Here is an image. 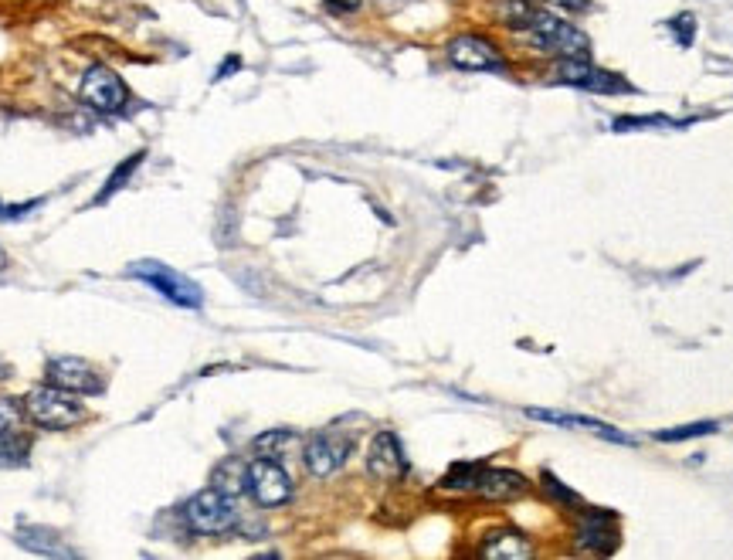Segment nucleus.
<instances>
[{
  "label": "nucleus",
  "instance_id": "nucleus-1",
  "mask_svg": "<svg viewBox=\"0 0 733 560\" xmlns=\"http://www.w3.org/2000/svg\"><path fill=\"white\" fill-rule=\"evenodd\" d=\"M523 38L533 51L550 55V58H588L591 55L588 34L577 28V24L564 21V17H557V14H547V11H540L533 17V24L523 31Z\"/></svg>",
  "mask_w": 733,
  "mask_h": 560
},
{
  "label": "nucleus",
  "instance_id": "nucleus-2",
  "mask_svg": "<svg viewBox=\"0 0 733 560\" xmlns=\"http://www.w3.org/2000/svg\"><path fill=\"white\" fill-rule=\"evenodd\" d=\"M184 516L187 530L201 533V537H221V533L238 530V506L231 496H224L221 489H204V493L191 496L184 503Z\"/></svg>",
  "mask_w": 733,
  "mask_h": 560
},
{
  "label": "nucleus",
  "instance_id": "nucleus-3",
  "mask_svg": "<svg viewBox=\"0 0 733 560\" xmlns=\"http://www.w3.org/2000/svg\"><path fill=\"white\" fill-rule=\"evenodd\" d=\"M79 394L62 391L55 384L34 387V391L24 398V415H28L38 428H48V432H65L72 428L75 421H82V404L75 401Z\"/></svg>",
  "mask_w": 733,
  "mask_h": 560
},
{
  "label": "nucleus",
  "instance_id": "nucleus-4",
  "mask_svg": "<svg viewBox=\"0 0 733 560\" xmlns=\"http://www.w3.org/2000/svg\"><path fill=\"white\" fill-rule=\"evenodd\" d=\"M129 275L133 279L146 282L153 292H160L167 303L174 306H184V309H197L204 303V292L197 286L194 279H187L184 272L170 269L167 262H153V258H143V262H133L129 265Z\"/></svg>",
  "mask_w": 733,
  "mask_h": 560
},
{
  "label": "nucleus",
  "instance_id": "nucleus-5",
  "mask_svg": "<svg viewBox=\"0 0 733 560\" xmlns=\"http://www.w3.org/2000/svg\"><path fill=\"white\" fill-rule=\"evenodd\" d=\"M79 99L89 109H96L99 116H119L129 106V85L123 82V75L109 65H89L79 82Z\"/></svg>",
  "mask_w": 733,
  "mask_h": 560
},
{
  "label": "nucleus",
  "instance_id": "nucleus-6",
  "mask_svg": "<svg viewBox=\"0 0 733 560\" xmlns=\"http://www.w3.org/2000/svg\"><path fill=\"white\" fill-rule=\"evenodd\" d=\"M448 62L459 72H506V58L493 38L486 34H455L445 48Z\"/></svg>",
  "mask_w": 733,
  "mask_h": 560
},
{
  "label": "nucleus",
  "instance_id": "nucleus-7",
  "mask_svg": "<svg viewBox=\"0 0 733 560\" xmlns=\"http://www.w3.org/2000/svg\"><path fill=\"white\" fill-rule=\"evenodd\" d=\"M554 82L574 85V89H588V92H601V96H618V92H632V85H628L622 75L605 72V68H594L588 58H557Z\"/></svg>",
  "mask_w": 733,
  "mask_h": 560
},
{
  "label": "nucleus",
  "instance_id": "nucleus-8",
  "mask_svg": "<svg viewBox=\"0 0 733 560\" xmlns=\"http://www.w3.org/2000/svg\"><path fill=\"white\" fill-rule=\"evenodd\" d=\"M248 493H252L258 506H269V510L272 506H286L292 499V479L279 459L258 455V459L248 462Z\"/></svg>",
  "mask_w": 733,
  "mask_h": 560
},
{
  "label": "nucleus",
  "instance_id": "nucleus-9",
  "mask_svg": "<svg viewBox=\"0 0 733 560\" xmlns=\"http://www.w3.org/2000/svg\"><path fill=\"white\" fill-rule=\"evenodd\" d=\"M353 452V438L350 435H340V432H319L306 442L303 448V462L309 469V476L316 479H326L333 476L336 469H343Z\"/></svg>",
  "mask_w": 733,
  "mask_h": 560
},
{
  "label": "nucleus",
  "instance_id": "nucleus-10",
  "mask_svg": "<svg viewBox=\"0 0 733 560\" xmlns=\"http://www.w3.org/2000/svg\"><path fill=\"white\" fill-rule=\"evenodd\" d=\"M45 377H48V384L62 387V391L79 394V398L102 394V387H106L99 370L92 367L89 360H82V357H55V360H48Z\"/></svg>",
  "mask_w": 733,
  "mask_h": 560
},
{
  "label": "nucleus",
  "instance_id": "nucleus-11",
  "mask_svg": "<svg viewBox=\"0 0 733 560\" xmlns=\"http://www.w3.org/2000/svg\"><path fill=\"white\" fill-rule=\"evenodd\" d=\"M577 544L594 554L618 550V516L608 510H584L577 516Z\"/></svg>",
  "mask_w": 733,
  "mask_h": 560
},
{
  "label": "nucleus",
  "instance_id": "nucleus-12",
  "mask_svg": "<svg viewBox=\"0 0 733 560\" xmlns=\"http://www.w3.org/2000/svg\"><path fill=\"white\" fill-rule=\"evenodd\" d=\"M367 469L374 479L394 482L408 476V459H404V448L394 432H377L374 442L367 448Z\"/></svg>",
  "mask_w": 733,
  "mask_h": 560
},
{
  "label": "nucleus",
  "instance_id": "nucleus-13",
  "mask_svg": "<svg viewBox=\"0 0 733 560\" xmlns=\"http://www.w3.org/2000/svg\"><path fill=\"white\" fill-rule=\"evenodd\" d=\"M476 493L482 499H493V503H506L526 493V479L513 469H482Z\"/></svg>",
  "mask_w": 733,
  "mask_h": 560
},
{
  "label": "nucleus",
  "instance_id": "nucleus-14",
  "mask_svg": "<svg viewBox=\"0 0 733 560\" xmlns=\"http://www.w3.org/2000/svg\"><path fill=\"white\" fill-rule=\"evenodd\" d=\"M479 557H486V560H526V557H533V547L520 530H493L486 540H482Z\"/></svg>",
  "mask_w": 733,
  "mask_h": 560
},
{
  "label": "nucleus",
  "instance_id": "nucleus-15",
  "mask_svg": "<svg viewBox=\"0 0 733 560\" xmlns=\"http://www.w3.org/2000/svg\"><path fill=\"white\" fill-rule=\"evenodd\" d=\"M526 418H533V421H547V425H560V428H588V432L608 435V438H615V442H632V438L618 435L615 428L605 425V421H594V418H588V415H567V411L526 408Z\"/></svg>",
  "mask_w": 733,
  "mask_h": 560
},
{
  "label": "nucleus",
  "instance_id": "nucleus-16",
  "mask_svg": "<svg viewBox=\"0 0 733 560\" xmlns=\"http://www.w3.org/2000/svg\"><path fill=\"white\" fill-rule=\"evenodd\" d=\"M17 544L28 547L31 554H41V557H75V550L65 547L62 537L48 527H21L17 530Z\"/></svg>",
  "mask_w": 733,
  "mask_h": 560
},
{
  "label": "nucleus",
  "instance_id": "nucleus-17",
  "mask_svg": "<svg viewBox=\"0 0 733 560\" xmlns=\"http://www.w3.org/2000/svg\"><path fill=\"white\" fill-rule=\"evenodd\" d=\"M211 486L221 489L224 496L238 499L241 493H248V465L241 459H224L211 476Z\"/></svg>",
  "mask_w": 733,
  "mask_h": 560
},
{
  "label": "nucleus",
  "instance_id": "nucleus-18",
  "mask_svg": "<svg viewBox=\"0 0 733 560\" xmlns=\"http://www.w3.org/2000/svg\"><path fill=\"white\" fill-rule=\"evenodd\" d=\"M537 14H540V7L533 4V0H496L499 24H503V28H510V31H526Z\"/></svg>",
  "mask_w": 733,
  "mask_h": 560
},
{
  "label": "nucleus",
  "instance_id": "nucleus-19",
  "mask_svg": "<svg viewBox=\"0 0 733 560\" xmlns=\"http://www.w3.org/2000/svg\"><path fill=\"white\" fill-rule=\"evenodd\" d=\"M143 160H146V153H143V150H136L133 157H126L123 163H119V167H116V170H112V174H109L106 187H102V191H99L96 197H92V204H106L112 194H119V191H123V187L129 184V180H133V174H136V170L143 167Z\"/></svg>",
  "mask_w": 733,
  "mask_h": 560
},
{
  "label": "nucleus",
  "instance_id": "nucleus-20",
  "mask_svg": "<svg viewBox=\"0 0 733 560\" xmlns=\"http://www.w3.org/2000/svg\"><path fill=\"white\" fill-rule=\"evenodd\" d=\"M28 455H31L28 435H17L11 428L0 435V469H21V465H28Z\"/></svg>",
  "mask_w": 733,
  "mask_h": 560
},
{
  "label": "nucleus",
  "instance_id": "nucleus-21",
  "mask_svg": "<svg viewBox=\"0 0 733 560\" xmlns=\"http://www.w3.org/2000/svg\"><path fill=\"white\" fill-rule=\"evenodd\" d=\"M479 476H482L479 462H455L452 469L445 472L442 489H448V493H472V489L479 486Z\"/></svg>",
  "mask_w": 733,
  "mask_h": 560
},
{
  "label": "nucleus",
  "instance_id": "nucleus-22",
  "mask_svg": "<svg viewBox=\"0 0 733 560\" xmlns=\"http://www.w3.org/2000/svg\"><path fill=\"white\" fill-rule=\"evenodd\" d=\"M289 445H296V432H289V428H272L252 442L255 455H265V459H282Z\"/></svg>",
  "mask_w": 733,
  "mask_h": 560
},
{
  "label": "nucleus",
  "instance_id": "nucleus-23",
  "mask_svg": "<svg viewBox=\"0 0 733 560\" xmlns=\"http://www.w3.org/2000/svg\"><path fill=\"white\" fill-rule=\"evenodd\" d=\"M717 428H720L717 421H693V425H679V428H666V432H655V442H686V438L713 435Z\"/></svg>",
  "mask_w": 733,
  "mask_h": 560
},
{
  "label": "nucleus",
  "instance_id": "nucleus-24",
  "mask_svg": "<svg viewBox=\"0 0 733 560\" xmlns=\"http://www.w3.org/2000/svg\"><path fill=\"white\" fill-rule=\"evenodd\" d=\"M669 31H672V41H676L679 48H693V38H696V17L693 14H676L669 21Z\"/></svg>",
  "mask_w": 733,
  "mask_h": 560
},
{
  "label": "nucleus",
  "instance_id": "nucleus-25",
  "mask_svg": "<svg viewBox=\"0 0 733 560\" xmlns=\"http://www.w3.org/2000/svg\"><path fill=\"white\" fill-rule=\"evenodd\" d=\"M543 493H547V496H554L557 503H571V506H574V503H581L574 489H567L564 482H560L557 476H550V472H543Z\"/></svg>",
  "mask_w": 733,
  "mask_h": 560
},
{
  "label": "nucleus",
  "instance_id": "nucleus-26",
  "mask_svg": "<svg viewBox=\"0 0 733 560\" xmlns=\"http://www.w3.org/2000/svg\"><path fill=\"white\" fill-rule=\"evenodd\" d=\"M638 126H679L676 119H666V116H622L615 123L618 133H628V129H638Z\"/></svg>",
  "mask_w": 733,
  "mask_h": 560
},
{
  "label": "nucleus",
  "instance_id": "nucleus-27",
  "mask_svg": "<svg viewBox=\"0 0 733 560\" xmlns=\"http://www.w3.org/2000/svg\"><path fill=\"white\" fill-rule=\"evenodd\" d=\"M41 208V201H24V204H4L0 201V221H24L28 214Z\"/></svg>",
  "mask_w": 733,
  "mask_h": 560
},
{
  "label": "nucleus",
  "instance_id": "nucleus-28",
  "mask_svg": "<svg viewBox=\"0 0 733 560\" xmlns=\"http://www.w3.org/2000/svg\"><path fill=\"white\" fill-rule=\"evenodd\" d=\"M323 4H326V11H330V14L347 17V14H357L360 7H364V0H323Z\"/></svg>",
  "mask_w": 733,
  "mask_h": 560
},
{
  "label": "nucleus",
  "instance_id": "nucleus-29",
  "mask_svg": "<svg viewBox=\"0 0 733 560\" xmlns=\"http://www.w3.org/2000/svg\"><path fill=\"white\" fill-rule=\"evenodd\" d=\"M238 68H241V58H238V55H228V58H224V62L218 65V72H214V82L231 79V75H235Z\"/></svg>",
  "mask_w": 733,
  "mask_h": 560
},
{
  "label": "nucleus",
  "instance_id": "nucleus-30",
  "mask_svg": "<svg viewBox=\"0 0 733 560\" xmlns=\"http://www.w3.org/2000/svg\"><path fill=\"white\" fill-rule=\"evenodd\" d=\"M14 418H17V408L7 398H0V435H4L7 428L14 425Z\"/></svg>",
  "mask_w": 733,
  "mask_h": 560
},
{
  "label": "nucleus",
  "instance_id": "nucleus-31",
  "mask_svg": "<svg viewBox=\"0 0 733 560\" xmlns=\"http://www.w3.org/2000/svg\"><path fill=\"white\" fill-rule=\"evenodd\" d=\"M547 4H554V7H560V11H571V14H581V11H588V7H591V0H547Z\"/></svg>",
  "mask_w": 733,
  "mask_h": 560
},
{
  "label": "nucleus",
  "instance_id": "nucleus-32",
  "mask_svg": "<svg viewBox=\"0 0 733 560\" xmlns=\"http://www.w3.org/2000/svg\"><path fill=\"white\" fill-rule=\"evenodd\" d=\"M7 265V255H4V248H0V269H4Z\"/></svg>",
  "mask_w": 733,
  "mask_h": 560
}]
</instances>
